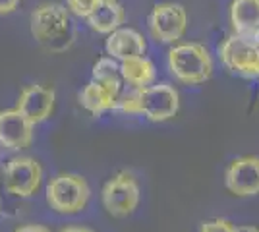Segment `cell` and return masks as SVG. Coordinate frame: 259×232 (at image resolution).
<instances>
[{"label":"cell","mask_w":259,"mask_h":232,"mask_svg":"<svg viewBox=\"0 0 259 232\" xmlns=\"http://www.w3.org/2000/svg\"><path fill=\"white\" fill-rule=\"evenodd\" d=\"M60 232H93L91 228H85V226H66L64 230Z\"/></svg>","instance_id":"obj_22"},{"label":"cell","mask_w":259,"mask_h":232,"mask_svg":"<svg viewBox=\"0 0 259 232\" xmlns=\"http://www.w3.org/2000/svg\"><path fill=\"white\" fill-rule=\"evenodd\" d=\"M236 232H259L257 226H238Z\"/></svg>","instance_id":"obj_23"},{"label":"cell","mask_w":259,"mask_h":232,"mask_svg":"<svg viewBox=\"0 0 259 232\" xmlns=\"http://www.w3.org/2000/svg\"><path fill=\"white\" fill-rule=\"evenodd\" d=\"M16 109L22 112L33 126L41 124L54 111V91L49 87H43V85H27L20 93Z\"/></svg>","instance_id":"obj_11"},{"label":"cell","mask_w":259,"mask_h":232,"mask_svg":"<svg viewBox=\"0 0 259 232\" xmlns=\"http://www.w3.org/2000/svg\"><path fill=\"white\" fill-rule=\"evenodd\" d=\"M116 101L118 95H114L112 91H108L107 87H103L97 81L87 83L83 91L79 93V103L81 107L87 109L91 114H101V112L114 111L116 109Z\"/></svg>","instance_id":"obj_16"},{"label":"cell","mask_w":259,"mask_h":232,"mask_svg":"<svg viewBox=\"0 0 259 232\" xmlns=\"http://www.w3.org/2000/svg\"><path fill=\"white\" fill-rule=\"evenodd\" d=\"M225 184L230 194L238 198H251L259 194V157H236L227 168Z\"/></svg>","instance_id":"obj_9"},{"label":"cell","mask_w":259,"mask_h":232,"mask_svg":"<svg viewBox=\"0 0 259 232\" xmlns=\"http://www.w3.org/2000/svg\"><path fill=\"white\" fill-rule=\"evenodd\" d=\"M253 39H255V41H257V44H259V31H255V33H253Z\"/></svg>","instance_id":"obj_24"},{"label":"cell","mask_w":259,"mask_h":232,"mask_svg":"<svg viewBox=\"0 0 259 232\" xmlns=\"http://www.w3.org/2000/svg\"><path fill=\"white\" fill-rule=\"evenodd\" d=\"M91 190L79 174H58L47 186V203L62 215H74L85 209Z\"/></svg>","instance_id":"obj_4"},{"label":"cell","mask_w":259,"mask_h":232,"mask_svg":"<svg viewBox=\"0 0 259 232\" xmlns=\"http://www.w3.org/2000/svg\"><path fill=\"white\" fill-rule=\"evenodd\" d=\"M43 168L31 157H16L4 168V188L18 198H31L41 188Z\"/></svg>","instance_id":"obj_8"},{"label":"cell","mask_w":259,"mask_h":232,"mask_svg":"<svg viewBox=\"0 0 259 232\" xmlns=\"http://www.w3.org/2000/svg\"><path fill=\"white\" fill-rule=\"evenodd\" d=\"M120 74H122V79L132 85V89H141L153 85L157 77V70L147 56H134V58L122 60Z\"/></svg>","instance_id":"obj_14"},{"label":"cell","mask_w":259,"mask_h":232,"mask_svg":"<svg viewBox=\"0 0 259 232\" xmlns=\"http://www.w3.org/2000/svg\"><path fill=\"white\" fill-rule=\"evenodd\" d=\"M219 56L232 74L259 77V44L253 35L234 33L227 37L219 49Z\"/></svg>","instance_id":"obj_5"},{"label":"cell","mask_w":259,"mask_h":232,"mask_svg":"<svg viewBox=\"0 0 259 232\" xmlns=\"http://www.w3.org/2000/svg\"><path fill=\"white\" fill-rule=\"evenodd\" d=\"M230 23L234 33L253 35L259 31V0H232Z\"/></svg>","instance_id":"obj_15"},{"label":"cell","mask_w":259,"mask_h":232,"mask_svg":"<svg viewBox=\"0 0 259 232\" xmlns=\"http://www.w3.org/2000/svg\"><path fill=\"white\" fill-rule=\"evenodd\" d=\"M20 2H22V0H0V16L14 12L20 6Z\"/></svg>","instance_id":"obj_20"},{"label":"cell","mask_w":259,"mask_h":232,"mask_svg":"<svg viewBox=\"0 0 259 232\" xmlns=\"http://www.w3.org/2000/svg\"><path fill=\"white\" fill-rule=\"evenodd\" d=\"M188 29V14L178 2H161L149 14V31L155 41L174 44Z\"/></svg>","instance_id":"obj_7"},{"label":"cell","mask_w":259,"mask_h":232,"mask_svg":"<svg viewBox=\"0 0 259 232\" xmlns=\"http://www.w3.org/2000/svg\"><path fill=\"white\" fill-rule=\"evenodd\" d=\"M33 126L31 122L23 116L18 109L0 112V145L6 149H25L33 142Z\"/></svg>","instance_id":"obj_10"},{"label":"cell","mask_w":259,"mask_h":232,"mask_svg":"<svg viewBox=\"0 0 259 232\" xmlns=\"http://www.w3.org/2000/svg\"><path fill=\"white\" fill-rule=\"evenodd\" d=\"M93 81L101 83L103 87L112 91L114 95L120 97V89H122V74H120V66L116 64L114 58H101L97 64L93 66Z\"/></svg>","instance_id":"obj_17"},{"label":"cell","mask_w":259,"mask_h":232,"mask_svg":"<svg viewBox=\"0 0 259 232\" xmlns=\"http://www.w3.org/2000/svg\"><path fill=\"white\" fill-rule=\"evenodd\" d=\"M145 51H147V43L143 35L130 27H118L107 39L108 56L120 62L126 58H134V56H143Z\"/></svg>","instance_id":"obj_12"},{"label":"cell","mask_w":259,"mask_h":232,"mask_svg":"<svg viewBox=\"0 0 259 232\" xmlns=\"http://www.w3.org/2000/svg\"><path fill=\"white\" fill-rule=\"evenodd\" d=\"M89 27L97 33L110 35L124 23V8L118 0H101L99 6L85 18Z\"/></svg>","instance_id":"obj_13"},{"label":"cell","mask_w":259,"mask_h":232,"mask_svg":"<svg viewBox=\"0 0 259 232\" xmlns=\"http://www.w3.org/2000/svg\"><path fill=\"white\" fill-rule=\"evenodd\" d=\"M31 35L45 49L60 53L74 43L70 10L58 2H45L31 14Z\"/></svg>","instance_id":"obj_2"},{"label":"cell","mask_w":259,"mask_h":232,"mask_svg":"<svg viewBox=\"0 0 259 232\" xmlns=\"http://www.w3.org/2000/svg\"><path fill=\"white\" fill-rule=\"evenodd\" d=\"M168 68L180 83L199 85L213 76V58L199 43L174 44L168 51Z\"/></svg>","instance_id":"obj_3"},{"label":"cell","mask_w":259,"mask_h":232,"mask_svg":"<svg viewBox=\"0 0 259 232\" xmlns=\"http://www.w3.org/2000/svg\"><path fill=\"white\" fill-rule=\"evenodd\" d=\"M180 109L178 91L168 83L149 85V87L132 89L130 93L120 95L116 109L124 114H143L151 122H164L176 116Z\"/></svg>","instance_id":"obj_1"},{"label":"cell","mask_w":259,"mask_h":232,"mask_svg":"<svg viewBox=\"0 0 259 232\" xmlns=\"http://www.w3.org/2000/svg\"><path fill=\"white\" fill-rule=\"evenodd\" d=\"M14 232H51V230L47 226H43V224H23V226L16 228Z\"/></svg>","instance_id":"obj_21"},{"label":"cell","mask_w":259,"mask_h":232,"mask_svg":"<svg viewBox=\"0 0 259 232\" xmlns=\"http://www.w3.org/2000/svg\"><path fill=\"white\" fill-rule=\"evenodd\" d=\"M140 184L128 170H122L114 178H110L103 188V205L108 215L116 219L132 215L140 205Z\"/></svg>","instance_id":"obj_6"},{"label":"cell","mask_w":259,"mask_h":232,"mask_svg":"<svg viewBox=\"0 0 259 232\" xmlns=\"http://www.w3.org/2000/svg\"><path fill=\"white\" fill-rule=\"evenodd\" d=\"M199 232H236V226L228 219H211L201 222Z\"/></svg>","instance_id":"obj_19"},{"label":"cell","mask_w":259,"mask_h":232,"mask_svg":"<svg viewBox=\"0 0 259 232\" xmlns=\"http://www.w3.org/2000/svg\"><path fill=\"white\" fill-rule=\"evenodd\" d=\"M112 2H114V0H112Z\"/></svg>","instance_id":"obj_25"},{"label":"cell","mask_w":259,"mask_h":232,"mask_svg":"<svg viewBox=\"0 0 259 232\" xmlns=\"http://www.w3.org/2000/svg\"><path fill=\"white\" fill-rule=\"evenodd\" d=\"M101 0H66L68 4V10L72 14H76L79 18H87L91 12L99 6Z\"/></svg>","instance_id":"obj_18"}]
</instances>
